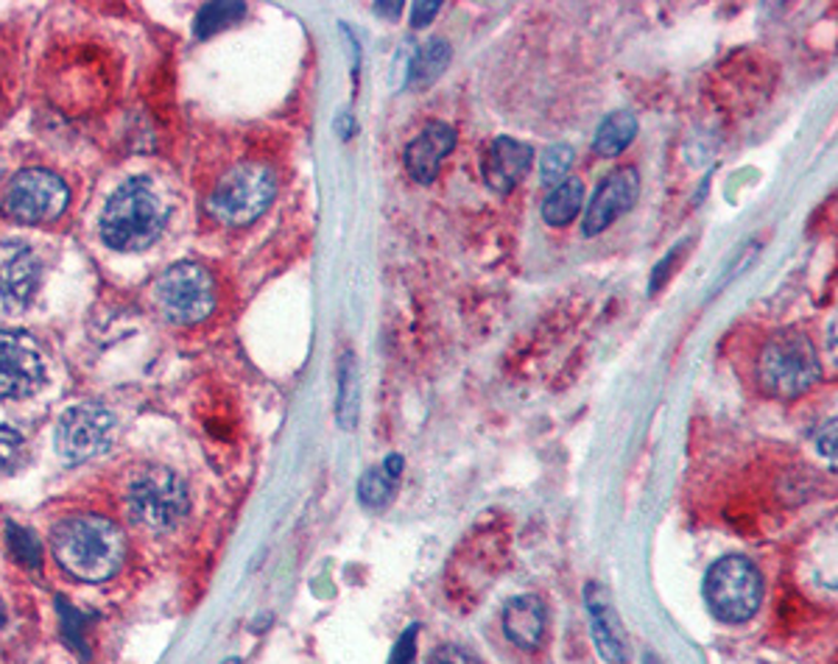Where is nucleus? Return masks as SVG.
<instances>
[{
	"label": "nucleus",
	"instance_id": "obj_13",
	"mask_svg": "<svg viewBox=\"0 0 838 664\" xmlns=\"http://www.w3.org/2000/svg\"><path fill=\"white\" fill-rule=\"evenodd\" d=\"M531 162H535V151L531 145L520 143L515 138H498L489 143V149L481 157V173L483 182L495 193H509L520 179L529 173Z\"/></svg>",
	"mask_w": 838,
	"mask_h": 664
},
{
	"label": "nucleus",
	"instance_id": "obj_32",
	"mask_svg": "<svg viewBox=\"0 0 838 664\" xmlns=\"http://www.w3.org/2000/svg\"><path fill=\"white\" fill-rule=\"evenodd\" d=\"M230 664H238V662H236V658H232V662H230Z\"/></svg>",
	"mask_w": 838,
	"mask_h": 664
},
{
	"label": "nucleus",
	"instance_id": "obj_26",
	"mask_svg": "<svg viewBox=\"0 0 838 664\" xmlns=\"http://www.w3.org/2000/svg\"><path fill=\"white\" fill-rule=\"evenodd\" d=\"M417 625L406 631V634L397 640L395 651H391L389 664H413V656H417Z\"/></svg>",
	"mask_w": 838,
	"mask_h": 664
},
{
	"label": "nucleus",
	"instance_id": "obj_16",
	"mask_svg": "<svg viewBox=\"0 0 838 664\" xmlns=\"http://www.w3.org/2000/svg\"><path fill=\"white\" fill-rule=\"evenodd\" d=\"M585 606L590 614L592 642L598 647V656L609 664H626V640L623 628L618 623L612 603H609L607 590L598 584H590L585 592Z\"/></svg>",
	"mask_w": 838,
	"mask_h": 664
},
{
	"label": "nucleus",
	"instance_id": "obj_12",
	"mask_svg": "<svg viewBox=\"0 0 838 664\" xmlns=\"http://www.w3.org/2000/svg\"><path fill=\"white\" fill-rule=\"evenodd\" d=\"M638 195L640 177L635 168H620V171L609 173V177L598 184L596 195H592L590 207H587L585 221H581L585 238H596L601 235L603 230H609L620 212H629L638 204Z\"/></svg>",
	"mask_w": 838,
	"mask_h": 664
},
{
	"label": "nucleus",
	"instance_id": "obj_23",
	"mask_svg": "<svg viewBox=\"0 0 838 664\" xmlns=\"http://www.w3.org/2000/svg\"><path fill=\"white\" fill-rule=\"evenodd\" d=\"M243 14H247L243 3H210V7L201 9L199 18H196V37L216 34V31L225 29L232 20L243 18Z\"/></svg>",
	"mask_w": 838,
	"mask_h": 664
},
{
	"label": "nucleus",
	"instance_id": "obj_7",
	"mask_svg": "<svg viewBox=\"0 0 838 664\" xmlns=\"http://www.w3.org/2000/svg\"><path fill=\"white\" fill-rule=\"evenodd\" d=\"M51 98L62 109H92L107 101L112 87L110 59L96 48H70L68 57L57 59L51 70Z\"/></svg>",
	"mask_w": 838,
	"mask_h": 664
},
{
	"label": "nucleus",
	"instance_id": "obj_21",
	"mask_svg": "<svg viewBox=\"0 0 838 664\" xmlns=\"http://www.w3.org/2000/svg\"><path fill=\"white\" fill-rule=\"evenodd\" d=\"M448 62H450V46L445 40H439V37H433V40L426 42V46L417 51V57H413L408 81H411L413 87H428L431 81H437L439 76H442V70L448 68Z\"/></svg>",
	"mask_w": 838,
	"mask_h": 664
},
{
	"label": "nucleus",
	"instance_id": "obj_22",
	"mask_svg": "<svg viewBox=\"0 0 838 664\" xmlns=\"http://www.w3.org/2000/svg\"><path fill=\"white\" fill-rule=\"evenodd\" d=\"M336 416L345 430L356 427L358 419V363L347 352L341 358V380H339V400H336Z\"/></svg>",
	"mask_w": 838,
	"mask_h": 664
},
{
	"label": "nucleus",
	"instance_id": "obj_3",
	"mask_svg": "<svg viewBox=\"0 0 838 664\" xmlns=\"http://www.w3.org/2000/svg\"><path fill=\"white\" fill-rule=\"evenodd\" d=\"M760 385L777 400H794L821 380V363L805 332L786 330L764 346L758 361Z\"/></svg>",
	"mask_w": 838,
	"mask_h": 664
},
{
	"label": "nucleus",
	"instance_id": "obj_29",
	"mask_svg": "<svg viewBox=\"0 0 838 664\" xmlns=\"http://www.w3.org/2000/svg\"><path fill=\"white\" fill-rule=\"evenodd\" d=\"M442 9V3L439 0H428V3H413L411 9V26L413 29H422V26H428L433 20V14Z\"/></svg>",
	"mask_w": 838,
	"mask_h": 664
},
{
	"label": "nucleus",
	"instance_id": "obj_17",
	"mask_svg": "<svg viewBox=\"0 0 838 664\" xmlns=\"http://www.w3.org/2000/svg\"><path fill=\"white\" fill-rule=\"evenodd\" d=\"M548 608L537 595H520L506 603L503 634L520 647H537L546 636Z\"/></svg>",
	"mask_w": 838,
	"mask_h": 664
},
{
	"label": "nucleus",
	"instance_id": "obj_4",
	"mask_svg": "<svg viewBox=\"0 0 838 664\" xmlns=\"http://www.w3.org/2000/svg\"><path fill=\"white\" fill-rule=\"evenodd\" d=\"M275 193V173L260 162H243L216 182L213 193L207 199V210L221 224L247 227L269 210Z\"/></svg>",
	"mask_w": 838,
	"mask_h": 664
},
{
	"label": "nucleus",
	"instance_id": "obj_27",
	"mask_svg": "<svg viewBox=\"0 0 838 664\" xmlns=\"http://www.w3.org/2000/svg\"><path fill=\"white\" fill-rule=\"evenodd\" d=\"M428 664H478V658L459 645H442L433 651Z\"/></svg>",
	"mask_w": 838,
	"mask_h": 664
},
{
	"label": "nucleus",
	"instance_id": "obj_30",
	"mask_svg": "<svg viewBox=\"0 0 838 664\" xmlns=\"http://www.w3.org/2000/svg\"><path fill=\"white\" fill-rule=\"evenodd\" d=\"M375 12L389 14V20H395L402 12V3H375Z\"/></svg>",
	"mask_w": 838,
	"mask_h": 664
},
{
	"label": "nucleus",
	"instance_id": "obj_14",
	"mask_svg": "<svg viewBox=\"0 0 838 664\" xmlns=\"http://www.w3.org/2000/svg\"><path fill=\"white\" fill-rule=\"evenodd\" d=\"M456 149V129L448 123H428L406 149V171L413 182L431 184L437 179L439 168Z\"/></svg>",
	"mask_w": 838,
	"mask_h": 664
},
{
	"label": "nucleus",
	"instance_id": "obj_10",
	"mask_svg": "<svg viewBox=\"0 0 838 664\" xmlns=\"http://www.w3.org/2000/svg\"><path fill=\"white\" fill-rule=\"evenodd\" d=\"M116 439V413L103 405H76L57 424V450L70 461H87L110 450Z\"/></svg>",
	"mask_w": 838,
	"mask_h": 664
},
{
	"label": "nucleus",
	"instance_id": "obj_5",
	"mask_svg": "<svg viewBox=\"0 0 838 664\" xmlns=\"http://www.w3.org/2000/svg\"><path fill=\"white\" fill-rule=\"evenodd\" d=\"M701 592L718 620L747 623L760 608L764 581H760L758 567L747 556H724L707 570Z\"/></svg>",
	"mask_w": 838,
	"mask_h": 664
},
{
	"label": "nucleus",
	"instance_id": "obj_2",
	"mask_svg": "<svg viewBox=\"0 0 838 664\" xmlns=\"http://www.w3.org/2000/svg\"><path fill=\"white\" fill-rule=\"evenodd\" d=\"M171 204L157 179L132 177L107 199L101 212V238L118 252H143L162 235Z\"/></svg>",
	"mask_w": 838,
	"mask_h": 664
},
{
	"label": "nucleus",
	"instance_id": "obj_25",
	"mask_svg": "<svg viewBox=\"0 0 838 664\" xmlns=\"http://www.w3.org/2000/svg\"><path fill=\"white\" fill-rule=\"evenodd\" d=\"M9 550H12V556L18 559L23 567H31V570H40L42 564V544L40 539L34 536V533L29 531V527H14L9 525Z\"/></svg>",
	"mask_w": 838,
	"mask_h": 664
},
{
	"label": "nucleus",
	"instance_id": "obj_24",
	"mask_svg": "<svg viewBox=\"0 0 838 664\" xmlns=\"http://www.w3.org/2000/svg\"><path fill=\"white\" fill-rule=\"evenodd\" d=\"M570 165H573V149L565 143L551 145L540 160V182L546 188H557V184H562L568 179Z\"/></svg>",
	"mask_w": 838,
	"mask_h": 664
},
{
	"label": "nucleus",
	"instance_id": "obj_31",
	"mask_svg": "<svg viewBox=\"0 0 838 664\" xmlns=\"http://www.w3.org/2000/svg\"><path fill=\"white\" fill-rule=\"evenodd\" d=\"M3 620H7V612H3V603H0V628H3Z\"/></svg>",
	"mask_w": 838,
	"mask_h": 664
},
{
	"label": "nucleus",
	"instance_id": "obj_20",
	"mask_svg": "<svg viewBox=\"0 0 838 664\" xmlns=\"http://www.w3.org/2000/svg\"><path fill=\"white\" fill-rule=\"evenodd\" d=\"M585 204V182L581 179H565L542 201V218L548 227H568Z\"/></svg>",
	"mask_w": 838,
	"mask_h": 664
},
{
	"label": "nucleus",
	"instance_id": "obj_18",
	"mask_svg": "<svg viewBox=\"0 0 838 664\" xmlns=\"http://www.w3.org/2000/svg\"><path fill=\"white\" fill-rule=\"evenodd\" d=\"M400 475H402V455H389L383 464L369 470L367 475H363V481L358 483V500L372 511L386 509V505L395 500Z\"/></svg>",
	"mask_w": 838,
	"mask_h": 664
},
{
	"label": "nucleus",
	"instance_id": "obj_1",
	"mask_svg": "<svg viewBox=\"0 0 838 664\" xmlns=\"http://www.w3.org/2000/svg\"><path fill=\"white\" fill-rule=\"evenodd\" d=\"M51 550L59 567L76 581L101 584L121 570L127 536L107 516L73 514L53 525Z\"/></svg>",
	"mask_w": 838,
	"mask_h": 664
},
{
	"label": "nucleus",
	"instance_id": "obj_11",
	"mask_svg": "<svg viewBox=\"0 0 838 664\" xmlns=\"http://www.w3.org/2000/svg\"><path fill=\"white\" fill-rule=\"evenodd\" d=\"M46 383V358L29 332L0 330V396L23 400Z\"/></svg>",
	"mask_w": 838,
	"mask_h": 664
},
{
	"label": "nucleus",
	"instance_id": "obj_28",
	"mask_svg": "<svg viewBox=\"0 0 838 664\" xmlns=\"http://www.w3.org/2000/svg\"><path fill=\"white\" fill-rule=\"evenodd\" d=\"M14 79H12V57L0 42V109L9 107V90H12Z\"/></svg>",
	"mask_w": 838,
	"mask_h": 664
},
{
	"label": "nucleus",
	"instance_id": "obj_6",
	"mask_svg": "<svg viewBox=\"0 0 838 664\" xmlns=\"http://www.w3.org/2000/svg\"><path fill=\"white\" fill-rule=\"evenodd\" d=\"M129 514L151 531H173L188 516V489L166 466H149L138 472L127 492Z\"/></svg>",
	"mask_w": 838,
	"mask_h": 664
},
{
	"label": "nucleus",
	"instance_id": "obj_9",
	"mask_svg": "<svg viewBox=\"0 0 838 664\" xmlns=\"http://www.w3.org/2000/svg\"><path fill=\"white\" fill-rule=\"evenodd\" d=\"M70 190L57 173L29 168L9 182L3 195V212L18 224H46L64 212Z\"/></svg>",
	"mask_w": 838,
	"mask_h": 664
},
{
	"label": "nucleus",
	"instance_id": "obj_19",
	"mask_svg": "<svg viewBox=\"0 0 838 664\" xmlns=\"http://www.w3.org/2000/svg\"><path fill=\"white\" fill-rule=\"evenodd\" d=\"M635 138H638V118L629 109H618L601 121L596 138H592V149L601 157H618L620 151L632 145Z\"/></svg>",
	"mask_w": 838,
	"mask_h": 664
},
{
	"label": "nucleus",
	"instance_id": "obj_8",
	"mask_svg": "<svg viewBox=\"0 0 838 664\" xmlns=\"http://www.w3.org/2000/svg\"><path fill=\"white\" fill-rule=\"evenodd\" d=\"M157 304L173 324H201L216 310V282L199 263H173L154 288Z\"/></svg>",
	"mask_w": 838,
	"mask_h": 664
},
{
	"label": "nucleus",
	"instance_id": "obj_15",
	"mask_svg": "<svg viewBox=\"0 0 838 664\" xmlns=\"http://www.w3.org/2000/svg\"><path fill=\"white\" fill-rule=\"evenodd\" d=\"M40 280V260L23 243H9L7 258H0V299L9 310H20L31 302Z\"/></svg>",
	"mask_w": 838,
	"mask_h": 664
}]
</instances>
